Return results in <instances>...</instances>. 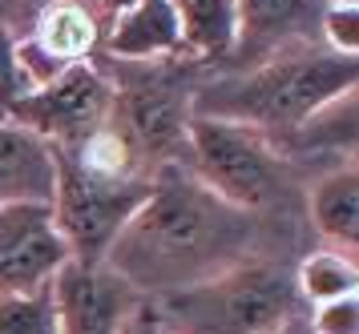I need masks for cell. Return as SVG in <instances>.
I'll return each mask as SVG.
<instances>
[{"instance_id":"cell-1","label":"cell","mask_w":359,"mask_h":334,"mask_svg":"<svg viewBox=\"0 0 359 334\" xmlns=\"http://www.w3.org/2000/svg\"><path fill=\"white\" fill-rule=\"evenodd\" d=\"M307 250V238L218 197L190 165L174 161L154 169L149 197L109 246L105 266L154 298L206 282L246 258H275L294 266V258Z\"/></svg>"},{"instance_id":"cell-2","label":"cell","mask_w":359,"mask_h":334,"mask_svg":"<svg viewBox=\"0 0 359 334\" xmlns=\"http://www.w3.org/2000/svg\"><path fill=\"white\" fill-rule=\"evenodd\" d=\"M355 53H335L331 45H307L278 53L243 73L210 69V77L194 93V117L238 121L266 137H283L303 125L311 113H319L327 101L355 93Z\"/></svg>"},{"instance_id":"cell-3","label":"cell","mask_w":359,"mask_h":334,"mask_svg":"<svg viewBox=\"0 0 359 334\" xmlns=\"http://www.w3.org/2000/svg\"><path fill=\"white\" fill-rule=\"evenodd\" d=\"M218 197L266 218L278 230L311 238L307 181L311 177L278 153L271 137L238 121L194 117L190 121V161H186Z\"/></svg>"},{"instance_id":"cell-4","label":"cell","mask_w":359,"mask_h":334,"mask_svg":"<svg viewBox=\"0 0 359 334\" xmlns=\"http://www.w3.org/2000/svg\"><path fill=\"white\" fill-rule=\"evenodd\" d=\"M165 334H271L307 306L291 262L246 258L206 282L146 298Z\"/></svg>"},{"instance_id":"cell-5","label":"cell","mask_w":359,"mask_h":334,"mask_svg":"<svg viewBox=\"0 0 359 334\" xmlns=\"http://www.w3.org/2000/svg\"><path fill=\"white\" fill-rule=\"evenodd\" d=\"M93 61L109 81V125L126 133L154 174L158 165L190 161V121H194V93L210 77V64H194L182 57L158 61H114L97 53Z\"/></svg>"},{"instance_id":"cell-6","label":"cell","mask_w":359,"mask_h":334,"mask_svg":"<svg viewBox=\"0 0 359 334\" xmlns=\"http://www.w3.org/2000/svg\"><path fill=\"white\" fill-rule=\"evenodd\" d=\"M57 158V190H53V222L69 242L73 262H105L117 234L149 197V177H109L53 149Z\"/></svg>"},{"instance_id":"cell-7","label":"cell","mask_w":359,"mask_h":334,"mask_svg":"<svg viewBox=\"0 0 359 334\" xmlns=\"http://www.w3.org/2000/svg\"><path fill=\"white\" fill-rule=\"evenodd\" d=\"M109 97H114V89L101 73V64L81 61L69 64L65 73H57L45 85H36L33 93H25L0 117H8V121L25 125L29 133L45 137L53 149H73L93 129L109 121Z\"/></svg>"},{"instance_id":"cell-8","label":"cell","mask_w":359,"mask_h":334,"mask_svg":"<svg viewBox=\"0 0 359 334\" xmlns=\"http://www.w3.org/2000/svg\"><path fill=\"white\" fill-rule=\"evenodd\" d=\"M57 334H121L126 319L142 306V290H133L105 262H73L49 282Z\"/></svg>"},{"instance_id":"cell-9","label":"cell","mask_w":359,"mask_h":334,"mask_svg":"<svg viewBox=\"0 0 359 334\" xmlns=\"http://www.w3.org/2000/svg\"><path fill=\"white\" fill-rule=\"evenodd\" d=\"M101 36H105V13L97 0H57L33 16L25 36H17V57L36 89L65 73L69 64L93 61L101 53Z\"/></svg>"},{"instance_id":"cell-10","label":"cell","mask_w":359,"mask_h":334,"mask_svg":"<svg viewBox=\"0 0 359 334\" xmlns=\"http://www.w3.org/2000/svg\"><path fill=\"white\" fill-rule=\"evenodd\" d=\"M69 242L53 222V206H0V294H36L69 262Z\"/></svg>"},{"instance_id":"cell-11","label":"cell","mask_w":359,"mask_h":334,"mask_svg":"<svg viewBox=\"0 0 359 334\" xmlns=\"http://www.w3.org/2000/svg\"><path fill=\"white\" fill-rule=\"evenodd\" d=\"M238 45L218 73H243L278 53L323 45V0H234Z\"/></svg>"},{"instance_id":"cell-12","label":"cell","mask_w":359,"mask_h":334,"mask_svg":"<svg viewBox=\"0 0 359 334\" xmlns=\"http://www.w3.org/2000/svg\"><path fill=\"white\" fill-rule=\"evenodd\" d=\"M53 190H57L53 145L17 121L0 117V206H25V202L53 206Z\"/></svg>"},{"instance_id":"cell-13","label":"cell","mask_w":359,"mask_h":334,"mask_svg":"<svg viewBox=\"0 0 359 334\" xmlns=\"http://www.w3.org/2000/svg\"><path fill=\"white\" fill-rule=\"evenodd\" d=\"M101 53L114 61H158L182 57L178 8L174 0H133L126 13L105 20Z\"/></svg>"},{"instance_id":"cell-14","label":"cell","mask_w":359,"mask_h":334,"mask_svg":"<svg viewBox=\"0 0 359 334\" xmlns=\"http://www.w3.org/2000/svg\"><path fill=\"white\" fill-rule=\"evenodd\" d=\"M307 222L311 234L323 238L331 250L355 254L359 250V169L343 161L307 181Z\"/></svg>"},{"instance_id":"cell-15","label":"cell","mask_w":359,"mask_h":334,"mask_svg":"<svg viewBox=\"0 0 359 334\" xmlns=\"http://www.w3.org/2000/svg\"><path fill=\"white\" fill-rule=\"evenodd\" d=\"M178 8L182 61L222 69L238 45V4L234 0H174Z\"/></svg>"},{"instance_id":"cell-16","label":"cell","mask_w":359,"mask_h":334,"mask_svg":"<svg viewBox=\"0 0 359 334\" xmlns=\"http://www.w3.org/2000/svg\"><path fill=\"white\" fill-rule=\"evenodd\" d=\"M294 290L303 306H319V302H335L347 294H359V262L355 254H343L331 246H311L307 254L294 258Z\"/></svg>"},{"instance_id":"cell-17","label":"cell","mask_w":359,"mask_h":334,"mask_svg":"<svg viewBox=\"0 0 359 334\" xmlns=\"http://www.w3.org/2000/svg\"><path fill=\"white\" fill-rule=\"evenodd\" d=\"M0 334H57L49 286L36 294H0Z\"/></svg>"},{"instance_id":"cell-18","label":"cell","mask_w":359,"mask_h":334,"mask_svg":"<svg viewBox=\"0 0 359 334\" xmlns=\"http://www.w3.org/2000/svg\"><path fill=\"white\" fill-rule=\"evenodd\" d=\"M25 93H33V81H29V73L17 57V36L0 29V113L8 105H17Z\"/></svg>"},{"instance_id":"cell-19","label":"cell","mask_w":359,"mask_h":334,"mask_svg":"<svg viewBox=\"0 0 359 334\" xmlns=\"http://www.w3.org/2000/svg\"><path fill=\"white\" fill-rule=\"evenodd\" d=\"M307 322L315 334H359V294L319 302L307 310Z\"/></svg>"},{"instance_id":"cell-20","label":"cell","mask_w":359,"mask_h":334,"mask_svg":"<svg viewBox=\"0 0 359 334\" xmlns=\"http://www.w3.org/2000/svg\"><path fill=\"white\" fill-rule=\"evenodd\" d=\"M323 45L335 53H359V4H327Z\"/></svg>"},{"instance_id":"cell-21","label":"cell","mask_w":359,"mask_h":334,"mask_svg":"<svg viewBox=\"0 0 359 334\" xmlns=\"http://www.w3.org/2000/svg\"><path fill=\"white\" fill-rule=\"evenodd\" d=\"M45 4H57V0H0V29L13 32V36H25V29L33 25V16Z\"/></svg>"},{"instance_id":"cell-22","label":"cell","mask_w":359,"mask_h":334,"mask_svg":"<svg viewBox=\"0 0 359 334\" xmlns=\"http://www.w3.org/2000/svg\"><path fill=\"white\" fill-rule=\"evenodd\" d=\"M121 334H165V330L158 326V319H154V310H149V302L142 298V306H137V310H133L130 319H126Z\"/></svg>"},{"instance_id":"cell-23","label":"cell","mask_w":359,"mask_h":334,"mask_svg":"<svg viewBox=\"0 0 359 334\" xmlns=\"http://www.w3.org/2000/svg\"><path fill=\"white\" fill-rule=\"evenodd\" d=\"M271 334H315L311 330V322H307V310L303 314H294V319H287L278 330H271Z\"/></svg>"},{"instance_id":"cell-24","label":"cell","mask_w":359,"mask_h":334,"mask_svg":"<svg viewBox=\"0 0 359 334\" xmlns=\"http://www.w3.org/2000/svg\"><path fill=\"white\" fill-rule=\"evenodd\" d=\"M97 4H101V13H105V20H109V16L126 13V8H130L133 0H97Z\"/></svg>"},{"instance_id":"cell-25","label":"cell","mask_w":359,"mask_h":334,"mask_svg":"<svg viewBox=\"0 0 359 334\" xmlns=\"http://www.w3.org/2000/svg\"><path fill=\"white\" fill-rule=\"evenodd\" d=\"M323 4H359V0H323Z\"/></svg>"}]
</instances>
